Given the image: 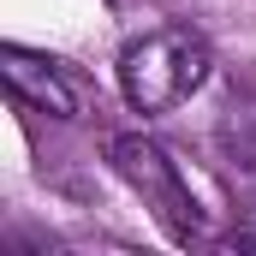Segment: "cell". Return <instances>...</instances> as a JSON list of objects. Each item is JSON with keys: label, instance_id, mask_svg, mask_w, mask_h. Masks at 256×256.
Listing matches in <instances>:
<instances>
[{"label": "cell", "instance_id": "cell-2", "mask_svg": "<svg viewBox=\"0 0 256 256\" xmlns=\"http://www.w3.org/2000/svg\"><path fill=\"white\" fill-rule=\"evenodd\" d=\"M108 155H114V173L143 196V208L167 226V238L191 244L196 238V202L185 191V179H179V167L167 161V149L149 143V137H137V131H126V137L108 143Z\"/></svg>", "mask_w": 256, "mask_h": 256}, {"label": "cell", "instance_id": "cell-3", "mask_svg": "<svg viewBox=\"0 0 256 256\" xmlns=\"http://www.w3.org/2000/svg\"><path fill=\"white\" fill-rule=\"evenodd\" d=\"M0 72H6L12 96L30 102L36 114H48V120H78V90L66 84V72L54 60L24 54V48H0Z\"/></svg>", "mask_w": 256, "mask_h": 256}, {"label": "cell", "instance_id": "cell-1", "mask_svg": "<svg viewBox=\"0 0 256 256\" xmlns=\"http://www.w3.org/2000/svg\"><path fill=\"white\" fill-rule=\"evenodd\" d=\"M208 78V48L202 36L167 24V30H149L137 36L126 54H120V90L137 114H173L179 102H191Z\"/></svg>", "mask_w": 256, "mask_h": 256}]
</instances>
